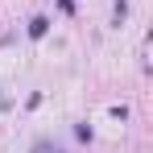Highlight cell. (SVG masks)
Returning a JSON list of instances; mask_svg holds the SVG:
<instances>
[{"mask_svg":"<svg viewBox=\"0 0 153 153\" xmlns=\"http://www.w3.org/2000/svg\"><path fill=\"white\" fill-rule=\"evenodd\" d=\"M46 33H50V21L46 17H33L29 21V37H46Z\"/></svg>","mask_w":153,"mask_h":153,"instance_id":"cell-1","label":"cell"},{"mask_svg":"<svg viewBox=\"0 0 153 153\" xmlns=\"http://www.w3.org/2000/svg\"><path fill=\"white\" fill-rule=\"evenodd\" d=\"M33 153H62V149H58V145H50V141H37V145H33Z\"/></svg>","mask_w":153,"mask_h":153,"instance_id":"cell-2","label":"cell"},{"mask_svg":"<svg viewBox=\"0 0 153 153\" xmlns=\"http://www.w3.org/2000/svg\"><path fill=\"white\" fill-rule=\"evenodd\" d=\"M8 108H13V95H8V91H0V112H8Z\"/></svg>","mask_w":153,"mask_h":153,"instance_id":"cell-3","label":"cell"}]
</instances>
